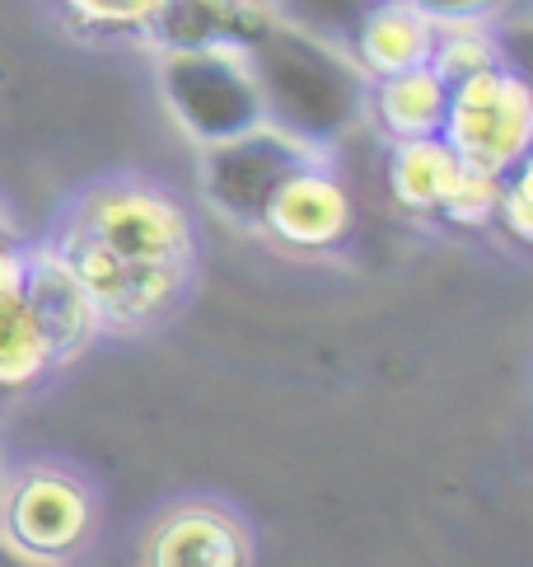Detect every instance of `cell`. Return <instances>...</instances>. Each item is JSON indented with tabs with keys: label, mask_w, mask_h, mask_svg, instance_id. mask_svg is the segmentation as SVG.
<instances>
[{
	"label": "cell",
	"mask_w": 533,
	"mask_h": 567,
	"mask_svg": "<svg viewBox=\"0 0 533 567\" xmlns=\"http://www.w3.org/2000/svg\"><path fill=\"white\" fill-rule=\"evenodd\" d=\"M249 62L262 90L266 123L318 151H333V141L356 123L370 94V80L352 66L346 48L285 14L249 52Z\"/></svg>",
	"instance_id": "obj_1"
},
{
	"label": "cell",
	"mask_w": 533,
	"mask_h": 567,
	"mask_svg": "<svg viewBox=\"0 0 533 567\" xmlns=\"http://www.w3.org/2000/svg\"><path fill=\"white\" fill-rule=\"evenodd\" d=\"M61 216L132 268H197V230L188 207L140 174L98 178Z\"/></svg>",
	"instance_id": "obj_2"
},
{
	"label": "cell",
	"mask_w": 533,
	"mask_h": 567,
	"mask_svg": "<svg viewBox=\"0 0 533 567\" xmlns=\"http://www.w3.org/2000/svg\"><path fill=\"white\" fill-rule=\"evenodd\" d=\"M159 104L192 146L230 141L266 123L262 90L249 52L234 48H174L155 62Z\"/></svg>",
	"instance_id": "obj_3"
},
{
	"label": "cell",
	"mask_w": 533,
	"mask_h": 567,
	"mask_svg": "<svg viewBox=\"0 0 533 567\" xmlns=\"http://www.w3.org/2000/svg\"><path fill=\"white\" fill-rule=\"evenodd\" d=\"M318 159H333V151H318L310 141L262 123L243 136L197 146V188L220 220L239 230H262V212L272 193L295 169L318 165Z\"/></svg>",
	"instance_id": "obj_4"
},
{
	"label": "cell",
	"mask_w": 533,
	"mask_h": 567,
	"mask_svg": "<svg viewBox=\"0 0 533 567\" xmlns=\"http://www.w3.org/2000/svg\"><path fill=\"white\" fill-rule=\"evenodd\" d=\"M440 141L459 155V165L510 178L529 165L533 146V90L520 71L497 66L449 90V113Z\"/></svg>",
	"instance_id": "obj_5"
},
{
	"label": "cell",
	"mask_w": 533,
	"mask_h": 567,
	"mask_svg": "<svg viewBox=\"0 0 533 567\" xmlns=\"http://www.w3.org/2000/svg\"><path fill=\"white\" fill-rule=\"evenodd\" d=\"M48 245L61 254L71 277L94 300L104 333H146V329H155V323L188 296V281H192V268H132V262L108 254L94 235L71 226L66 216L56 220Z\"/></svg>",
	"instance_id": "obj_6"
},
{
	"label": "cell",
	"mask_w": 533,
	"mask_h": 567,
	"mask_svg": "<svg viewBox=\"0 0 533 567\" xmlns=\"http://www.w3.org/2000/svg\"><path fill=\"white\" fill-rule=\"evenodd\" d=\"M90 525H94V497L75 474L56 470V464H24V470L6 474L0 535L14 549L61 567L90 539Z\"/></svg>",
	"instance_id": "obj_7"
},
{
	"label": "cell",
	"mask_w": 533,
	"mask_h": 567,
	"mask_svg": "<svg viewBox=\"0 0 533 567\" xmlns=\"http://www.w3.org/2000/svg\"><path fill=\"white\" fill-rule=\"evenodd\" d=\"M352 226H356L352 193L337 178L333 159H318V165L295 169L272 193L258 235L276 239L281 249H295V254H333L346 245Z\"/></svg>",
	"instance_id": "obj_8"
},
{
	"label": "cell",
	"mask_w": 533,
	"mask_h": 567,
	"mask_svg": "<svg viewBox=\"0 0 533 567\" xmlns=\"http://www.w3.org/2000/svg\"><path fill=\"white\" fill-rule=\"evenodd\" d=\"M24 310L38 323V333L48 338L56 367H71L75 357H85L98 342V333H104L94 300L71 277V268L48 239L24 249Z\"/></svg>",
	"instance_id": "obj_9"
},
{
	"label": "cell",
	"mask_w": 533,
	"mask_h": 567,
	"mask_svg": "<svg viewBox=\"0 0 533 567\" xmlns=\"http://www.w3.org/2000/svg\"><path fill=\"white\" fill-rule=\"evenodd\" d=\"M140 567H253V539L224 506L182 502L150 525Z\"/></svg>",
	"instance_id": "obj_10"
},
{
	"label": "cell",
	"mask_w": 533,
	"mask_h": 567,
	"mask_svg": "<svg viewBox=\"0 0 533 567\" xmlns=\"http://www.w3.org/2000/svg\"><path fill=\"white\" fill-rule=\"evenodd\" d=\"M281 19L276 0H164L150 24V43L159 52L174 48H234L253 52Z\"/></svg>",
	"instance_id": "obj_11"
},
{
	"label": "cell",
	"mask_w": 533,
	"mask_h": 567,
	"mask_svg": "<svg viewBox=\"0 0 533 567\" xmlns=\"http://www.w3.org/2000/svg\"><path fill=\"white\" fill-rule=\"evenodd\" d=\"M430 43H436V29H430L421 14L407 10L403 0H379V6H370L346 29V56H352V66L370 80V85L426 66Z\"/></svg>",
	"instance_id": "obj_12"
},
{
	"label": "cell",
	"mask_w": 533,
	"mask_h": 567,
	"mask_svg": "<svg viewBox=\"0 0 533 567\" xmlns=\"http://www.w3.org/2000/svg\"><path fill=\"white\" fill-rule=\"evenodd\" d=\"M365 104L375 109V123L388 146H394V141H426V136H440V127H445L449 85L430 66H417V71L375 80Z\"/></svg>",
	"instance_id": "obj_13"
},
{
	"label": "cell",
	"mask_w": 533,
	"mask_h": 567,
	"mask_svg": "<svg viewBox=\"0 0 533 567\" xmlns=\"http://www.w3.org/2000/svg\"><path fill=\"white\" fill-rule=\"evenodd\" d=\"M459 174V155L445 146L440 136L426 141H394L388 146V188H394L398 207L436 216L440 202Z\"/></svg>",
	"instance_id": "obj_14"
},
{
	"label": "cell",
	"mask_w": 533,
	"mask_h": 567,
	"mask_svg": "<svg viewBox=\"0 0 533 567\" xmlns=\"http://www.w3.org/2000/svg\"><path fill=\"white\" fill-rule=\"evenodd\" d=\"M426 66L454 90L463 80L505 66V56H501V43L491 29H445V33H436V43H430Z\"/></svg>",
	"instance_id": "obj_15"
},
{
	"label": "cell",
	"mask_w": 533,
	"mask_h": 567,
	"mask_svg": "<svg viewBox=\"0 0 533 567\" xmlns=\"http://www.w3.org/2000/svg\"><path fill=\"white\" fill-rule=\"evenodd\" d=\"M66 24L90 38H146L164 0H56Z\"/></svg>",
	"instance_id": "obj_16"
},
{
	"label": "cell",
	"mask_w": 533,
	"mask_h": 567,
	"mask_svg": "<svg viewBox=\"0 0 533 567\" xmlns=\"http://www.w3.org/2000/svg\"><path fill=\"white\" fill-rule=\"evenodd\" d=\"M501 184H505V178H497V174L459 165L454 184H449V193H445L436 216H445L449 226H459V230H482V226H491V216H497Z\"/></svg>",
	"instance_id": "obj_17"
},
{
	"label": "cell",
	"mask_w": 533,
	"mask_h": 567,
	"mask_svg": "<svg viewBox=\"0 0 533 567\" xmlns=\"http://www.w3.org/2000/svg\"><path fill=\"white\" fill-rule=\"evenodd\" d=\"M412 14H421L430 29H491L505 14L510 0H403Z\"/></svg>",
	"instance_id": "obj_18"
},
{
	"label": "cell",
	"mask_w": 533,
	"mask_h": 567,
	"mask_svg": "<svg viewBox=\"0 0 533 567\" xmlns=\"http://www.w3.org/2000/svg\"><path fill=\"white\" fill-rule=\"evenodd\" d=\"M491 226H501L510 235V245H529L533 239V169H515L501 184V202H497V216H491Z\"/></svg>",
	"instance_id": "obj_19"
},
{
	"label": "cell",
	"mask_w": 533,
	"mask_h": 567,
	"mask_svg": "<svg viewBox=\"0 0 533 567\" xmlns=\"http://www.w3.org/2000/svg\"><path fill=\"white\" fill-rule=\"evenodd\" d=\"M24 239L10 230V220H0V306L6 300H24Z\"/></svg>",
	"instance_id": "obj_20"
},
{
	"label": "cell",
	"mask_w": 533,
	"mask_h": 567,
	"mask_svg": "<svg viewBox=\"0 0 533 567\" xmlns=\"http://www.w3.org/2000/svg\"><path fill=\"white\" fill-rule=\"evenodd\" d=\"M0 567H56V563H43V558L24 554V549H14V544L0 535Z\"/></svg>",
	"instance_id": "obj_21"
},
{
	"label": "cell",
	"mask_w": 533,
	"mask_h": 567,
	"mask_svg": "<svg viewBox=\"0 0 533 567\" xmlns=\"http://www.w3.org/2000/svg\"><path fill=\"white\" fill-rule=\"evenodd\" d=\"M6 474H10V470H6V460H0V493H6Z\"/></svg>",
	"instance_id": "obj_22"
},
{
	"label": "cell",
	"mask_w": 533,
	"mask_h": 567,
	"mask_svg": "<svg viewBox=\"0 0 533 567\" xmlns=\"http://www.w3.org/2000/svg\"><path fill=\"white\" fill-rule=\"evenodd\" d=\"M0 220H10V216H6V212H0Z\"/></svg>",
	"instance_id": "obj_23"
}]
</instances>
